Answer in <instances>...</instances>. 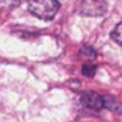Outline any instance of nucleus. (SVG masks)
Masks as SVG:
<instances>
[{
    "label": "nucleus",
    "instance_id": "6e6552de",
    "mask_svg": "<svg viewBox=\"0 0 122 122\" xmlns=\"http://www.w3.org/2000/svg\"><path fill=\"white\" fill-rule=\"evenodd\" d=\"M22 0H0V8H6V10H10V8H14L17 6V5H20Z\"/></svg>",
    "mask_w": 122,
    "mask_h": 122
},
{
    "label": "nucleus",
    "instance_id": "0eeeda50",
    "mask_svg": "<svg viewBox=\"0 0 122 122\" xmlns=\"http://www.w3.org/2000/svg\"><path fill=\"white\" fill-rule=\"evenodd\" d=\"M96 71H97V66L89 64V63H85V64H83V67H81V74L85 77H94Z\"/></svg>",
    "mask_w": 122,
    "mask_h": 122
},
{
    "label": "nucleus",
    "instance_id": "39448f33",
    "mask_svg": "<svg viewBox=\"0 0 122 122\" xmlns=\"http://www.w3.org/2000/svg\"><path fill=\"white\" fill-rule=\"evenodd\" d=\"M80 58L86 60V63H88V61L96 60V58H97V53H96V50H94L92 47H89V46H83L81 49H80Z\"/></svg>",
    "mask_w": 122,
    "mask_h": 122
},
{
    "label": "nucleus",
    "instance_id": "f257e3e1",
    "mask_svg": "<svg viewBox=\"0 0 122 122\" xmlns=\"http://www.w3.org/2000/svg\"><path fill=\"white\" fill-rule=\"evenodd\" d=\"M58 10H60L58 0H28V11L42 20L53 19Z\"/></svg>",
    "mask_w": 122,
    "mask_h": 122
},
{
    "label": "nucleus",
    "instance_id": "20e7f679",
    "mask_svg": "<svg viewBox=\"0 0 122 122\" xmlns=\"http://www.w3.org/2000/svg\"><path fill=\"white\" fill-rule=\"evenodd\" d=\"M103 107L111 110L114 113H122V103L116 99V97L111 96H103Z\"/></svg>",
    "mask_w": 122,
    "mask_h": 122
},
{
    "label": "nucleus",
    "instance_id": "f03ea898",
    "mask_svg": "<svg viewBox=\"0 0 122 122\" xmlns=\"http://www.w3.org/2000/svg\"><path fill=\"white\" fill-rule=\"evenodd\" d=\"M81 103L83 107L89 108L92 111H100L103 107V96L94 92V91H86L81 94Z\"/></svg>",
    "mask_w": 122,
    "mask_h": 122
},
{
    "label": "nucleus",
    "instance_id": "7ed1b4c3",
    "mask_svg": "<svg viewBox=\"0 0 122 122\" xmlns=\"http://www.w3.org/2000/svg\"><path fill=\"white\" fill-rule=\"evenodd\" d=\"M107 11L105 0H85L81 6V14L86 16H102Z\"/></svg>",
    "mask_w": 122,
    "mask_h": 122
},
{
    "label": "nucleus",
    "instance_id": "423d86ee",
    "mask_svg": "<svg viewBox=\"0 0 122 122\" xmlns=\"http://www.w3.org/2000/svg\"><path fill=\"white\" fill-rule=\"evenodd\" d=\"M111 39L122 47V22L117 24V25L114 27V30L111 31Z\"/></svg>",
    "mask_w": 122,
    "mask_h": 122
}]
</instances>
